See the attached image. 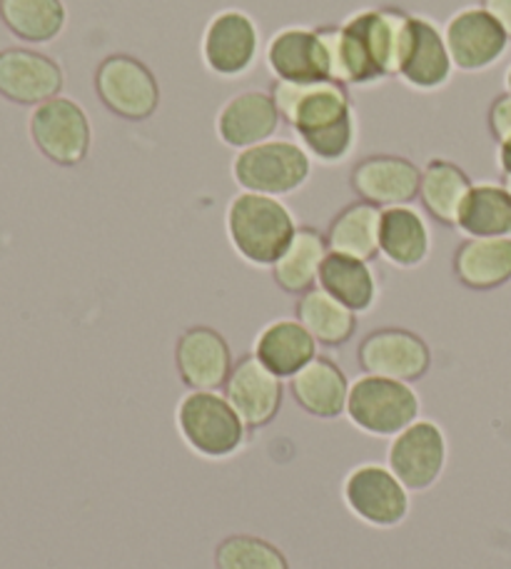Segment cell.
<instances>
[{"label":"cell","mask_w":511,"mask_h":569,"mask_svg":"<svg viewBox=\"0 0 511 569\" xmlns=\"http://www.w3.org/2000/svg\"><path fill=\"white\" fill-rule=\"evenodd\" d=\"M100 103L122 120H148L160 106V86L152 70L132 56H108L96 70Z\"/></svg>","instance_id":"cell-7"},{"label":"cell","mask_w":511,"mask_h":569,"mask_svg":"<svg viewBox=\"0 0 511 569\" xmlns=\"http://www.w3.org/2000/svg\"><path fill=\"white\" fill-rule=\"evenodd\" d=\"M380 226L382 208L357 200L337 212V218L330 222V230L324 236L327 248L337 256L370 262L380 256Z\"/></svg>","instance_id":"cell-24"},{"label":"cell","mask_w":511,"mask_h":569,"mask_svg":"<svg viewBox=\"0 0 511 569\" xmlns=\"http://www.w3.org/2000/svg\"><path fill=\"white\" fill-rule=\"evenodd\" d=\"M176 362L190 390L214 392L228 382L234 368L230 345L212 328H190L178 338Z\"/></svg>","instance_id":"cell-17"},{"label":"cell","mask_w":511,"mask_h":569,"mask_svg":"<svg viewBox=\"0 0 511 569\" xmlns=\"http://www.w3.org/2000/svg\"><path fill=\"white\" fill-rule=\"evenodd\" d=\"M469 190H472V182H469L462 168L449 160L434 158L422 170L419 200L437 222H442L447 228H457L459 212H462Z\"/></svg>","instance_id":"cell-26"},{"label":"cell","mask_w":511,"mask_h":569,"mask_svg":"<svg viewBox=\"0 0 511 569\" xmlns=\"http://www.w3.org/2000/svg\"><path fill=\"white\" fill-rule=\"evenodd\" d=\"M347 415L367 435L397 437L417 422L419 398L409 382L364 375L350 385Z\"/></svg>","instance_id":"cell-6"},{"label":"cell","mask_w":511,"mask_h":569,"mask_svg":"<svg viewBox=\"0 0 511 569\" xmlns=\"http://www.w3.org/2000/svg\"><path fill=\"white\" fill-rule=\"evenodd\" d=\"M63 70L53 58L28 48L0 50V96L18 106H40L58 98Z\"/></svg>","instance_id":"cell-15"},{"label":"cell","mask_w":511,"mask_h":569,"mask_svg":"<svg viewBox=\"0 0 511 569\" xmlns=\"http://www.w3.org/2000/svg\"><path fill=\"white\" fill-rule=\"evenodd\" d=\"M178 430L192 452L224 460L244 445L250 427L224 395L192 390L178 405Z\"/></svg>","instance_id":"cell-4"},{"label":"cell","mask_w":511,"mask_h":569,"mask_svg":"<svg viewBox=\"0 0 511 569\" xmlns=\"http://www.w3.org/2000/svg\"><path fill=\"white\" fill-rule=\"evenodd\" d=\"M224 398L250 430H260L278 418L282 405V378L264 368L258 355H244L242 360L234 362L230 378L224 382Z\"/></svg>","instance_id":"cell-14"},{"label":"cell","mask_w":511,"mask_h":569,"mask_svg":"<svg viewBox=\"0 0 511 569\" xmlns=\"http://www.w3.org/2000/svg\"><path fill=\"white\" fill-rule=\"evenodd\" d=\"M268 66L284 83H320L330 80V58L317 30L284 28L268 46Z\"/></svg>","instance_id":"cell-19"},{"label":"cell","mask_w":511,"mask_h":569,"mask_svg":"<svg viewBox=\"0 0 511 569\" xmlns=\"http://www.w3.org/2000/svg\"><path fill=\"white\" fill-rule=\"evenodd\" d=\"M454 276L469 290H494L511 280V238H469L457 248Z\"/></svg>","instance_id":"cell-22"},{"label":"cell","mask_w":511,"mask_h":569,"mask_svg":"<svg viewBox=\"0 0 511 569\" xmlns=\"http://www.w3.org/2000/svg\"><path fill=\"white\" fill-rule=\"evenodd\" d=\"M452 56L439 28L427 18H409L407 40L402 50L400 76L407 86L417 90H437L452 78Z\"/></svg>","instance_id":"cell-18"},{"label":"cell","mask_w":511,"mask_h":569,"mask_svg":"<svg viewBox=\"0 0 511 569\" xmlns=\"http://www.w3.org/2000/svg\"><path fill=\"white\" fill-rule=\"evenodd\" d=\"M0 20L26 43H50L66 26L60 0H0Z\"/></svg>","instance_id":"cell-31"},{"label":"cell","mask_w":511,"mask_h":569,"mask_svg":"<svg viewBox=\"0 0 511 569\" xmlns=\"http://www.w3.org/2000/svg\"><path fill=\"white\" fill-rule=\"evenodd\" d=\"M390 470L409 492H427L439 482L447 465V440L442 427L417 420L394 437L390 447Z\"/></svg>","instance_id":"cell-10"},{"label":"cell","mask_w":511,"mask_h":569,"mask_svg":"<svg viewBox=\"0 0 511 569\" xmlns=\"http://www.w3.org/2000/svg\"><path fill=\"white\" fill-rule=\"evenodd\" d=\"M447 50L457 70L479 73L507 53L509 38L487 8H464L444 28Z\"/></svg>","instance_id":"cell-13"},{"label":"cell","mask_w":511,"mask_h":569,"mask_svg":"<svg viewBox=\"0 0 511 569\" xmlns=\"http://www.w3.org/2000/svg\"><path fill=\"white\" fill-rule=\"evenodd\" d=\"M409 18L397 8L362 10L342 26L317 28L330 58V80L374 86L400 73Z\"/></svg>","instance_id":"cell-1"},{"label":"cell","mask_w":511,"mask_h":569,"mask_svg":"<svg viewBox=\"0 0 511 569\" xmlns=\"http://www.w3.org/2000/svg\"><path fill=\"white\" fill-rule=\"evenodd\" d=\"M282 123L278 106L264 90H242L218 113V136L224 146L248 150L270 140Z\"/></svg>","instance_id":"cell-20"},{"label":"cell","mask_w":511,"mask_h":569,"mask_svg":"<svg viewBox=\"0 0 511 569\" xmlns=\"http://www.w3.org/2000/svg\"><path fill=\"white\" fill-rule=\"evenodd\" d=\"M422 170L400 156H370L352 168V190L377 208L409 206L419 196Z\"/></svg>","instance_id":"cell-16"},{"label":"cell","mask_w":511,"mask_h":569,"mask_svg":"<svg viewBox=\"0 0 511 569\" xmlns=\"http://www.w3.org/2000/svg\"><path fill=\"white\" fill-rule=\"evenodd\" d=\"M327 256H330V248L320 230L298 228L288 250L272 266V278L284 292L304 295L314 288Z\"/></svg>","instance_id":"cell-27"},{"label":"cell","mask_w":511,"mask_h":569,"mask_svg":"<svg viewBox=\"0 0 511 569\" xmlns=\"http://www.w3.org/2000/svg\"><path fill=\"white\" fill-rule=\"evenodd\" d=\"M504 188L511 192V176H507V178H504Z\"/></svg>","instance_id":"cell-37"},{"label":"cell","mask_w":511,"mask_h":569,"mask_svg":"<svg viewBox=\"0 0 511 569\" xmlns=\"http://www.w3.org/2000/svg\"><path fill=\"white\" fill-rule=\"evenodd\" d=\"M484 8L497 18V23L511 40V0H484Z\"/></svg>","instance_id":"cell-34"},{"label":"cell","mask_w":511,"mask_h":569,"mask_svg":"<svg viewBox=\"0 0 511 569\" xmlns=\"http://www.w3.org/2000/svg\"><path fill=\"white\" fill-rule=\"evenodd\" d=\"M507 90L511 93V66H509V70H507Z\"/></svg>","instance_id":"cell-36"},{"label":"cell","mask_w":511,"mask_h":569,"mask_svg":"<svg viewBox=\"0 0 511 569\" xmlns=\"http://www.w3.org/2000/svg\"><path fill=\"white\" fill-rule=\"evenodd\" d=\"M429 228L409 206L384 208L380 226V256L397 268H417L429 256Z\"/></svg>","instance_id":"cell-25"},{"label":"cell","mask_w":511,"mask_h":569,"mask_svg":"<svg viewBox=\"0 0 511 569\" xmlns=\"http://www.w3.org/2000/svg\"><path fill=\"white\" fill-rule=\"evenodd\" d=\"M30 136L50 162L63 168L83 162L90 142H93L86 110L70 98H53L40 103L30 116Z\"/></svg>","instance_id":"cell-8"},{"label":"cell","mask_w":511,"mask_h":569,"mask_svg":"<svg viewBox=\"0 0 511 569\" xmlns=\"http://www.w3.org/2000/svg\"><path fill=\"white\" fill-rule=\"evenodd\" d=\"M298 320L317 342L327 345V348H340V345L350 342L357 330V312L322 288H312L300 295Z\"/></svg>","instance_id":"cell-30"},{"label":"cell","mask_w":511,"mask_h":569,"mask_svg":"<svg viewBox=\"0 0 511 569\" xmlns=\"http://www.w3.org/2000/svg\"><path fill=\"white\" fill-rule=\"evenodd\" d=\"M270 96L280 118L298 133L307 156L327 166L350 156L357 140V123L344 86L332 80H320V83L274 80Z\"/></svg>","instance_id":"cell-2"},{"label":"cell","mask_w":511,"mask_h":569,"mask_svg":"<svg viewBox=\"0 0 511 569\" xmlns=\"http://www.w3.org/2000/svg\"><path fill=\"white\" fill-rule=\"evenodd\" d=\"M499 168H502L504 176H511V136L499 142Z\"/></svg>","instance_id":"cell-35"},{"label":"cell","mask_w":511,"mask_h":569,"mask_svg":"<svg viewBox=\"0 0 511 569\" xmlns=\"http://www.w3.org/2000/svg\"><path fill=\"white\" fill-rule=\"evenodd\" d=\"M489 130L497 142H504L511 136V93L499 96L492 106H489Z\"/></svg>","instance_id":"cell-33"},{"label":"cell","mask_w":511,"mask_h":569,"mask_svg":"<svg viewBox=\"0 0 511 569\" xmlns=\"http://www.w3.org/2000/svg\"><path fill=\"white\" fill-rule=\"evenodd\" d=\"M317 282H320L322 290L330 292L332 298L347 305L357 315L372 310V305L377 302V292H380L377 290V278L370 262L337 256V252H330L324 258Z\"/></svg>","instance_id":"cell-28"},{"label":"cell","mask_w":511,"mask_h":569,"mask_svg":"<svg viewBox=\"0 0 511 569\" xmlns=\"http://www.w3.org/2000/svg\"><path fill=\"white\" fill-rule=\"evenodd\" d=\"M254 355L278 378H292L317 358V340L300 320H278L260 332Z\"/></svg>","instance_id":"cell-23"},{"label":"cell","mask_w":511,"mask_h":569,"mask_svg":"<svg viewBox=\"0 0 511 569\" xmlns=\"http://www.w3.org/2000/svg\"><path fill=\"white\" fill-rule=\"evenodd\" d=\"M228 236L240 256L260 268H272L298 232L290 208L280 198L240 192L228 206Z\"/></svg>","instance_id":"cell-3"},{"label":"cell","mask_w":511,"mask_h":569,"mask_svg":"<svg viewBox=\"0 0 511 569\" xmlns=\"http://www.w3.org/2000/svg\"><path fill=\"white\" fill-rule=\"evenodd\" d=\"M260 33L254 20L242 10H222L202 36V60L218 78H240L254 66Z\"/></svg>","instance_id":"cell-11"},{"label":"cell","mask_w":511,"mask_h":569,"mask_svg":"<svg viewBox=\"0 0 511 569\" xmlns=\"http://www.w3.org/2000/svg\"><path fill=\"white\" fill-rule=\"evenodd\" d=\"M290 390L304 412L314 418L332 420L347 412L350 382H347L340 365L330 358H314L290 378Z\"/></svg>","instance_id":"cell-21"},{"label":"cell","mask_w":511,"mask_h":569,"mask_svg":"<svg viewBox=\"0 0 511 569\" xmlns=\"http://www.w3.org/2000/svg\"><path fill=\"white\" fill-rule=\"evenodd\" d=\"M357 360L364 375L374 378L414 382L424 378L432 352L419 335L402 328H382L367 335L357 350Z\"/></svg>","instance_id":"cell-12"},{"label":"cell","mask_w":511,"mask_h":569,"mask_svg":"<svg viewBox=\"0 0 511 569\" xmlns=\"http://www.w3.org/2000/svg\"><path fill=\"white\" fill-rule=\"evenodd\" d=\"M457 228L469 238H511V192L504 186H472Z\"/></svg>","instance_id":"cell-29"},{"label":"cell","mask_w":511,"mask_h":569,"mask_svg":"<svg viewBox=\"0 0 511 569\" xmlns=\"http://www.w3.org/2000/svg\"><path fill=\"white\" fill-rule=\"evenodd\" d=\"M344 502L364 525L397 527L409 512V490L390 467L370 462L347 475Z\"/></svg>","instance_id":"cell-9"},{"label":"cell","mask_w":511,"mask_h":569,"mask_svg":"<svg viewBox=\"0 0 511 569\" xmlns=\"http://www.w3.org/2000/svg\"><path fill=\"white\" fill-rule=\"evenodd\" d=\"M218 569H290L284 555L268 540L252 535H232L214 550Z\"/></svg>","instance_id":"cell-32"},{"label":"cell","mask_w":511,"mask_h":569,"mask_svg":"<svg viewBox=\"0 0 511 569\" xmlns=\"http://www.w3.org/2000/svg\"><path fill=\"white\" fill-rule=\"evenodd\" d=\"M310 172V156L292 140H264L260 146L240 150L232 162L234 182L244 192H260V196L272 198L300 190Z\"/></svg>","instance_id":"cell-5"}]
</instances>
